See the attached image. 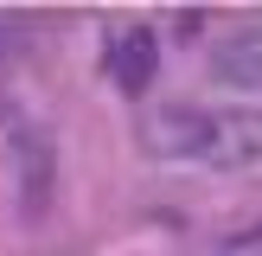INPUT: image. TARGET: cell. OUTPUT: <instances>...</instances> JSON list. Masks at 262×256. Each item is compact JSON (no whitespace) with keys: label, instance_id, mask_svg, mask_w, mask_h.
<instances>
[{"label":"cell","instance_id":"cell-2","mask_svg":"<svg viewBox=\"0 0 262 256\" xmlns=\"http://www.w3.org/2000/svg\"><path fill=\"white\" fill-rule=\"evenodd\" d=\"M13 186H19V211L45 218L51 192H58V147L38 122H19L13 115Z\"/></svg>","mask_w":262,"mask_h":256},{"label":"cell","instance_id":"cell-1","mask_svg":"<svg viewBox=\"0 0 262 256\" xmlns=\"http://www.w3.org/2000/svg\"><path fill=\"white\" fill-rule=\"evenodd\" d=\"M211 128L217 122L199 109V102H160V109L141 115V147H147L154 160H205Z\"/></svg>","mask_w":262,"mask_h":256},{"label":"cell","instance_id":"cell-5","mask_svg":"<svg viewBox=\"0 0 262 256\" xmlns=\"http://www.w3.org/2000/svg\"><path fill=\"white\" fill-rule=\"evenodd\" d=\"M154 71H160V38H154L147 26H128V32L115 38V51H109V77H115V90L141 96V90L154 83Z\"/></svg>","mask_w":262,"mask_h":256},{"label":"cell","instance_id":"cell-4","mask_svg":"<svg viewBox=\"0 0 262 256\" xmlns=\"http://www.w3.org/2000/svg\"><path fill=\"white\" fill-rule=\"evenodd\" d=\"M211 83H224V90H262V26H243V32L217 38Z\"/></svg>","mask_w":262,"mask_h":256},{"label":"cell","instance_id":"cell-3","mask_svg":"<svg viewBox=\"0 0 262 256\" xmlns=\"http://www.w3.org/2000/svg\"><path fill=\"white\" fill-rule=\"evenodd\" d=\"M205 160H211V166H230V173L262 166V109H230V115H217Z\"/></svg>","mask_w":262,"mask_h":256}]
</instances>
